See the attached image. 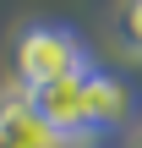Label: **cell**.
<instances>
[{
  "instance_id": "obj_1",
  "label": "cell",
  "mask_w": 142,
  "mask_h": 148,
  "mask_svg": "<svg viewBox=\"0 0 142 148\" xmlns=\"http://www.w3.org/2000/svg\"><path fill=\"white\" fill-rule=\"evenodd\" d=\"M11 71H16L22 88H44V82H60V77H82L93 66H88V49L71 27L33 22V27H22V38L11 49Z\"/></svg>"
},
{
  "instance_id": "obj_2",
  "label": "cell",
  "mask_w": 142,
  "mask_h": 148,
  "mask_svg": "<svg viewBox=\"0 0 142 148\" xmlns=\"http://www.w3.org/2000/svg\"><path fill=\"white\" fill-rule=\"evenodd\" d=\"M88 77V71H82ZM82 77H60V82H44V88H22L33 115L60 137V143H82L88 137V99H82Z\"/></svg>"
},
{
  "instance_id": "obj_3",
  "label": "cell",
  "mask_w": 142,
  "mask_h": 148,
  "mask_svg": "<svg viewBox=\"0 0 142 148\" xmlns=\"http://www.w3.org/2000/svg\"><path fill=\"white\" fill-rule=\"evenodd\" d=\"M82 99H88V137L120 132V126L137 115V93H131L120 77H104V71H88V77H82Z\"/></svg>"
},
{
  "instance_id": "obj_4",
  "label": "cell",
  "mask_w": 142,
  "mask_h": 148,
  "mask_svg": "<svg viewBox=\"0 0 142 148\" xmlns=\"http://www.w3.org/2000/svg\"><path fill=\"white\" fill-rule=\"evenodd\" d=\"M0 148H71V143H60V137L33 115V104H27V93H22V99H5V104H0Z\"/></svg>"
},
{
  "instance_id": "obj_5",
  "label": "cell",
  "mask_w": 142,
  "mask_h": 148,
  "mask_svg": "<svg viewBox=\"0 0 142 148\" xmlns=\"http://www.w3.org/2000/svg\"><path fill=\"white\" fill-rule=\"evenodd\" d=\"M120 44L131 55H142V0H126L120 5Z\"/></svg>"
},
{
  "instance_id": "obj_6",
  "label": "cell",
  "mask_w": 142,
  "mask_h": 148,
  "mask_svg": "<svg viewBox=\"0 0 142 148\" xmlns=\"http://www.w3.org/2000/svg\"><path fill=\"white\" fill-rule=\"evenodd\" d=\"M71 148H109V143H99V137H82V143H71Z\"/></svg>"
},
{
  "instance_id": "obj_7",
  "label": "cell",
  "mask_w": 142,
  "mask_h": 148,
  "mask_svg": "<svg viewBox=\"0 0 142 148\" xmlns=\"http://www.w3.org/2000/svg\"><path fill=\"white\" fill-rule=\"evenodd\" d=\"M131 148H142V132H137V137H131Z\"/></svg>"
}]
</instances>
